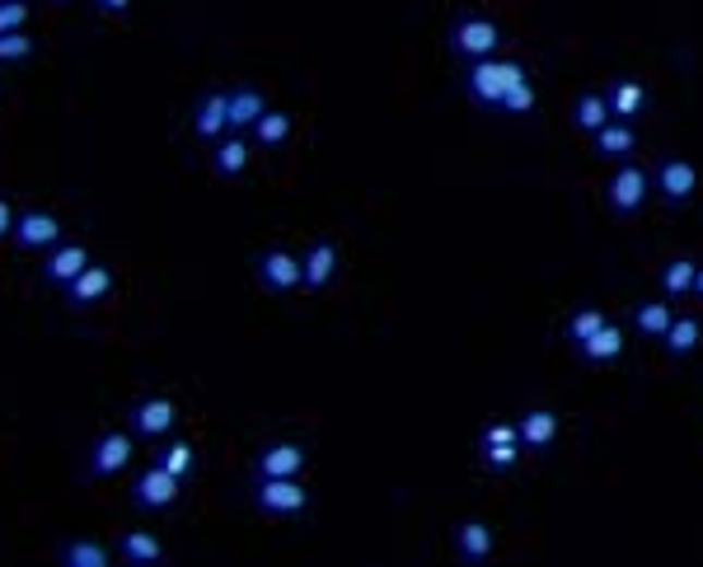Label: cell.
Returning <instances> with one entry per match:
<instances>
[{
    "label": "cell",
    "mask_w": 703,
    "mask_h": 567,
    "mask_svg": "<svg viewBox=\"0 0 703 567\" xmlns=\"http://www.w3.org/2000/svg\"><path fill=\"white\" fill-rule=\"evenodd\" d=\"M530 81L521 61H502V57H483V61H469V71H464V94L474 99L478 108H497L502 104V94L511 85H521Z\"/></svg>",
    "instance_id": "6da1fadb"
},
{
    "label": "cell",
    "mask_w": 703,
    "mask_h": 567,
    "mask_svg": "<svg viewBox=\"0 0 703 567\" xmlns=\"http://www.w3.org/2000/svg\"><path fill=\"white\" fill-rule=\"evenodd\" d=\"M497 43H502V28H497L488 14H460V20L446 28V47H450V57H460V61L493 57Z\"/></svg>",
    "instance_id": "7a4b0ae2"
},
{
    "label": "cell",
    "mask_w": 703,
    "mask_h": 567,
    "mask_svg": "<svg viewBox=\"0 0 703 567\" xmlns=\"http://www.w3.org/2000/svg\"><path fill=\"white\" fill-rule=\"evenodd\" d=\"M249 502L268 516H301L310 511V487L301 479H249Z\"/></svg>",
    "instance_id": "3957f363"
},
{
    "label": "cell",
    "mask_w": 703,
    "mask_h": 567,
    "mask_svg": "<svg viewBox=\"0 0 703 567\" xmlns=\"http://www.w3.org/2000/svg\"><path fill=\"white\" fill-rule=\"evenodd\" d=\"M136 455V432H99L94 446L85 450V479H113L132 465Z\"/></svg>",
    "instance_id": "277c9868"
},
{
    "label": "cell",
    "mask_w": 703,
    "mask_h": 567,
    "mask_svg": "<svg viewBox=\"0 0 703 567\" xmlns=\"http://www.w3.org/2000/svg\"><path fill=\"white\" fill-rule=\"evenodd\" d=\"M647 197H652V174H647L643 165L623 160L615 174H609L605 202H609V212H615V216H638V212L647 207Z\"/></svg>",
    "instance_id": "5b68a950"
},
{
    "label": "cell",
    "mask_w": 703,
    "mask_h": 567,
    "mask_svg": "<svg viewBox=\"0 0 703 567\" xmlns=\"http://www.w3.org/2000/svg\"><path fill=\"white\" fill-rule=\"evenodd\" d=\"M249 267H254V281H258V287L272 291V295H287V291L301 287V258H295L291 249H281V244L258 249V254L249 258Z\"/></svg>",
    "instance_id": "8992f818"
},
{
    "label": "cell",
    "mask_w": 703,
    "mask_h": 567,
    "mask_svg": "<svg viewBox=\"0 0 703 567\" xmlns=\"http://www.w3.org/2000/svg\"><path fill=\"white\" fill-rule=\"evenodd\" d=\"M305 465H310V450L301 441H268V446H258L249 474L254 479H301Z\"/></svg>",
    "instance_id": "52a82bcc"
},
{
    "label": "cell",
    "mask_w": 703,
    "mask_h": 567,
    "mask_svg": "<svg viewBox=\"0 0 703 567\" xmlns=\"http://www.w3.org/2000/svg\"><path fill=\"white\" fill-rule=\"evenodd\" d=\"M174 422H179V403L169 399V394H146V399H136L128 408V427L136 436H146V441H160L174 432Z\"/></svg>",
    "instance_id": "ba28073f"
},
{
    "label": "cell",
    "mask_w": 703,
    "mask_h": 567,
    "mask_svg": "<svg viewBox=\"0 0 703 567\" xmlns=\"http://www.w3.org/2000/svg\"><path fill=\"white\" fill-rule=\"evenodd\" d=\"M179 493H183V479H174L160 465H150V469H141L132 483V507L136 511H169L179 502Z\"/></svg>",
    "instance_id": "9c48e42d"
},
{
    "label": "cell",
    "mask_w": 703,
    "mask_h": 567,
    "mask_svg": "<svg viewBox=\"0 0 703 567\" xmlns=\"http://www.w3.org/2000/svg\"><path fill=\"white\" fill-rule=\"evenodd\" d=\"M652 188L662 193V202H670V207H690L694 193H699V169L690 160H662L652 174Z\"/></svg>",
    "instance_id": "30bf717a"
},
{
    "label": "cell",
    "mask_w": 703,
    "mask_h": 567,
    "mask_svg": "<svg viewBox=\"0 0 703 567\" xmlns=\"http://www.w3.org/2000/svg\"><path fill=\"white\" fill-rule=\"evenodd\" d=\"M108 291H113V273H108L104 263H85L81 273L61 287V301H66L71 310H89V305H99Z\"/></svg>",
    "instance_id": "8fae6325"
},
{
    "label": "cell",
    "mask_w": 703,
    "mask_h": 567,
    "mask_svg": "<svg viewBox=\"0 0 703 567\" xmlns=\"http://www.w3.org/2000/svg\"><path fill=\"white\" fill-rule=\"evenodd\" d=\"M10 240H14V249H24V254H34V249H52V244H61V220L52 212L34 207V212L14 216Z\"/></svg>",
    "instance_id": "7c38bea8"
},
{
    "label": "cell",
    "mask_w": 703,
    "mask_h": 567,
    "mask_svg": "<svg viewBox=\"0 0 703 567\" xmlns=\"http://www.w3.org/2000/svg\"><path fill=\"white\" fill-rule=\"evenodd\" d=\"M633 150H638V128L633 122L609 118L605 128L591 132V155H596V160H629Z\"/></svg>",
    "instance_id": "4fadbf2b"
},
{
    "label": "cell",
    "mask_w": 703,
    "mask_h": 567,
    "mask_svg": "<svg viewBox=\"0 0 703 567\" xmlns=\"http://www.w3.org/2000/svg\"><path fill=\"white\" fill-rule=\"evenodd\" d=\"M516 436H521V450H549L558 441V413L554 408H525L516 418Z\"/></svg>",
    "instance_id": "5bb4252c"
},
{
    "label": "cell",
    "mask_w": 703,
    "mask_h": 567,
    "mask_svg": "<svg viewBox=\"0 0 703 567\" xmlns=\"http://www.w3.org/2000/svg\"><path fill=\"white\" fill-rule=\"evenodd\" d=\"M338 273V244L334 240H315L301 258V287L305 291H324Z\"/></svg>",
    "instance_id": "9a60e30c"
},
{
    "label": "cell",
    "mask_w": 703,
    "mask_h": 567,
    "mask_svg": "<svg viewBox=\"0 0 703 567\" xmlns=\"http://www.w3.org/2000/svg\"><path fill=\"white\" fill-rule=\"evenodd\" d=\"M493 548H497V534H493L488 521H474V516H469V521L456 526V554H460V563H488Z\"/></svg>",
    "instance_id": "2e32d148"
},
{
    "label": "cell",
    "mask_w": 703,
    "mask_h": 567,
    "mask_svg": "<svg viewBox=\"0 0 703 567\" xmlns=\"http://www.w3.org/2000/svg\"><path fill=\"white\" fill-rule=\"evenodd\" d=\"M263 113H268V99H263V89H254V85H234V89H226V122H230V132L254 128Z\"/></svg>",
    "instance_id": "e0dca14e"
},
{
    "label": "cell",
    "mask_w": 703,
    "mask_h": 567,
    "mask_svg": "<svg viewBox=\"0 0 703 567\" xmlns=\"http://www.w3.org/2000/svg\"><path fill=\"white\" fill-rule=\"evenodd\" d=\"M623 348H629V338H623V328L619 324H605L596 328L586 342H577V357L586 361V366H609V361H619Z\"/></svg>",
    "instance_id": "ac0fdd59"
},
{
    "label": "cell",
    "mask_w": 703,
    "mask_h": 567,
    "mask_svg": "<svg viewBox=\"0 0 703 567\" xmlns=\"http://www.w3.org/2000/svg\"><path fill=\"white\" fill-rule=\"evenodd\" d=\"M193 132L202 141H216V136L230 132V122H226V89L197 94V104H193Z\"/></svg>",
    "instance_id": "d6986e66"
},
{
    "label": "cell",
    "mask_w": 703,
    "mask_h": 567,
    "mask_svg": "<svg viewBox=\"0 0 703 567\" xmlns=\"http://www.w3.org/2000/svg\"><path fill=\"white\" fill-rule=\"evenodd\" d=\"M52 558L61 567H113L118 554L108 544H99V540H61L52 548Z\"/></svg>",
    "instance_id": "ffe728a7"
},
{
    "label": "cell",
    "mask_w": 703,
    "mask_h": 567,
    "mask_svg": "<svg viewBox=\"0 0 703 567\" xmlns=\"http://www.w3.org/2000/svg\"><path fill=\"white\" fill-rule=\"evenodd\" d=\"M85 263H89L85 244H52V254H47V263H43V281H47V287H66V281L81 273Z\"/></svg>",
    "instance_id": "44dd1931"
},
{
    "label": "cell",
    "mask_w": 703,
    "mask_h": 567,
    "mask_svg": "<svg viewBox=\"0 0 703 567\" xmlns=\"http://www.w3.org/2000/svg\"><path fill=\"white\" fill-rule=\"evenodd\" d=\"M113 554H118V563L155 567V563H165V544L155 540L150 530H128V534H122V540L113 544Z\"/></svg>",
    "instance_id": "7402d4cb"
},
{
    "label": "cell",
    "mask_w": 703,
    "mask_h": 567,
    "mask_svg": "<svg viewBox=\"0 0 703 567\" xmlns=\"http://www.w3.org/2000/svg\"><path fill=\"white\" fill-rule=\"evenodd\" d=\"M244 169H249V141H244L240 132L216 136V141H211V174L234 179V174H244Z\"/></svg>",
    "instance_id": "603a6c76"
},
{
    "label": "cell",
    "mask_w": 703,
    "mask_h": 567,
    "mask_svg": "<svg viewBox=\"0 0 703 567\" xmlns=\"http://www.w3.org/2000/svg\"><path fill=\"white\" fill-rule=\"evenodd\" d=\"M605 99H609V118H619V122H633V118L647 113V85L643 81H615Z\"/></svg>",
    "instance_id": "cb8c5ba5"
},
{
    "label": "cell",
    "mask_w": 703,
    "mask_h": 567,
    "mask_svg": "<svg viewBox=\"0 0 703 567\" xmlns=\"http://www.w3.org/2000/svg\"><path fill=\"white\" fill-rule=\"evenodd\" d=\"M662 342H666V352L676 357V361H684V357H694V352H699V342H703V324L694 319V314H676V319L666 324V334H662Z\"/></svg>",
    "instance_id": "d4e9b609"
},
{
    "label": "cell",
    "mask_w": 703,
    "mask_h": 567,
    "mask_svg": "<svg viewBox=\"0 0 703 567\" xmlns=\"http://www.w3.org/2000/svg\"><path fill=\"white\" fill-rule=\"evenodd\" d=\"M694 273H699L694 258H670V263L662 267V277H656V287H662L666 301H680V295L694 291Z\"/></svg>",
    "instance_id": "484cf974"
},
{
    "label": "cell",
    "mask_w": 703,
    "mask_h": 567,
    "mask_svg": "<svg viewBox=\"0 0 703 567\" xmlns=\"http://www.w3.org/2000/svg\"><path fill=\"white\" fill-rule=\"evenodd\" d=\"M572 122L586 136L596 132V128H605V122H609V99H605L601 89H582V94H577V104H572Z\"/></svg>",
    "instance_id": "4316f807"
},
{
    "label": "cell",
    "mask_w": 703,
    "mask_h": 567,
    "mask_svg": "<svg viewBox=\"0 0 703 567\" xmlns=\"http://www.w3.org/2000/svg\"><path fill=\"white\" fill-rule=\"evenodd\" d=\"M521 460V441H488L478 436V465L488 469V474H507Z\"/></svg>",
    "instance_id": "83f0119b"
},
{
    "label": "cell",
    "mask_w": 703,
    "mask_h": 567,
    "mask_svg": "<svg viewBox=\"0 0 703 567\" xmlns=\"http://www.w3.org/2000/svg\"><path fill=\"white\" fill-rule=\"evenodd\" d=\"M155 465H160V469H169V474H174V479H193L197 474V450H193V441H169V446L160 450V455H155Z\"/></svg>",
    "instance_id": "f1b7e54d"
},
{
    "label": "cell",
    "mask_w": 703,
    "mask_h": 567,
    "mask_svg": "<svg viewBox=\"0 0 703 567\" xmlns=\"http://www.w3.org/2000/svg\"><path fill=\"white\" fill-rule=\"evenodd\" d=\"M670 319H676V310H670L666 301H643V305H633V328H638L643 338H662Z\"/></svg>",
    "instance_id": "f546056e"
},
{
    "label": "cell",
    "mask_w": 703,
    "mask_h": 567,
    "mask_svg": "<svg viewBox=\"0 0 703 567\" xmlns=\"http://www.w3.org/2000/svg\"><path fill=\"white\" fill-rule=\"evenodd\" d=\"M249 132H254L258 146H281V141L291 136V113H281V108H268V113H263Z\"/></svg>",
    "instance_id": "4dcf8cb0"
},
{
    "label": "cell",
    "mask_w": 703,
    "mask_h": 567,
    "mask_svg": "<svg viewBox=\"0 0 703 567\" xmlns=\"http://www.w3.org/2000/svg\"><path fill=\"white\" fill-rule=\"evenodd\" d=\"M605 324H609V314H605L601 305H582V310H577L572 319H568V342L577 348V342H586V338L596 334V328H605Z\"/></svg>",
    "instance_id": "1f68e13d"
},
{
    "label": "cell",
    "mask_w": 703,
    "mask_h": 567,
    "mask_svg": "<svg viewBox=\"0 0 703 567\" xmlns=\"http://www.w3.org/2000/svg\"><path fill=\"white\" fill-rule=\"evenodd\" d=\"M535 99H540V94H535V85H530V81H521V85H511V89L502 94V104H497V113H511V118H525V113H530V108H535Z\"/></svg>",
    "instance_id": "d6a6232c"
},
{
    "label": "cell",
    "mask_w": 703,
    "mask_h": 567,
    "mask_svg": "<svg viewBox=\"0 0 703 567\" xmlns=\"http://www.w3.org/2000/svg\"><path fill=\"white\" fill-rule=\"evenodd\" d=\"M34 38H28L24 34V28H20V34H0V67H14V61H28V57H34Z\"/></svg>",
    "instance_id": "836d02e7"
},
{
    "label": "cell",
    "mask_w": 703,
    "mask_h": 567,
    "mask_svg": "<svg viewBox=\"0 0 703 567\" xmlns=\"http://www.w3.org/2000/svg\"><path fill=\"white\" fill-rule=\"evenodd\" d=\"M28 24V5L24 0H0V34H20Z\"/></svg>",
    "instance_id": "e575fe53"
},
{
    "label": "cell",
    "mask_w": 703,
    "mask_h": 567,
    "mask_svg": "<svg viewBox=\"0 0 703 567\" xmlns=\"http://www.w3.org/2000/svg\"><path fill=\"white\" fill-rule=\"evenodd\" d=\"M478 436H488V441H521V436H516V422H488Z\"/></svg>",
    "instance_id": "d590c367"
},
{
    "label": "cell",
    "mask_w": 703,
    "mask_h": 567,
    "mask_svg": "<svg viewBox=\"0 0 703 567\" xmlns=\"http://www.w3.org/2000/svg\"><path fill=\"white\" fill-rule=\"evenodd\" d=\"M10 230H14V207L0 197V240H10Z\"/></svg>",
    "instance_id": "8d00e7d4"
},
{
    "label": "cell",
    "mask_w": 703,
    "mask_h": 567,
    "mask_svg": "<svg viewBox=\"0 0 703 567\" xmlns=\"http://www.w3.org/2000/svg\"><path fill=\"white\" fill-rule=\"evenodd\" d=\"M128 5L132 0H94V10L99 14H128Z\"/></svg>",
    "instance_id": "74e56055"
},
{
    "label": "cell",
    "mask_w": 703,
    "mask_h": 567,
    "mask_svg": "<svg viewBox=\"0 0 703 567\" xmlns=\"http://www.w3.org/2000/svg\"><path fill=\"white\" fill-rule=\"evenodd\" d=\"M694 295L703 301V263H699V273H694Z\"/></svg>",
    "instance_id": "f35d334b"
},
{
    "label": "cell",
    "mask_w": 703,
    "mask_h": 567,
    "mask_svg": "<svg viewBox=\"0 0 703 567\" xmlns=\"http://www.w3.org/2000/svg\"><path fill=\"white\" fill-rule=\"evenodd\" d=\"M52 5H71V0H52Z\"/></svg>",
    "instance_id": "ab89813d"
}]
</instances>
